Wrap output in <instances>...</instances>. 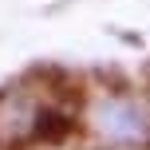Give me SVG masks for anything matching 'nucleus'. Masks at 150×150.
<instances>
[{
	"label": "nucleus",
	"instance_id": "obj_1",
	"mask_svg": "<svg viewBox=\"0 0 150 150\" xmlns=\"http://www.w3.org/2000/svg\"><path fill=\"white\" fill-rule=\"evenodd\" d=\"M95 127L99 134L107 138V142H142L150 134L146 127V115L138 111V103H130V99H103V103L95 107Z\"/></svg>",
	"mask_w": 150,
	"mask_h": 150
}]
</instances>
